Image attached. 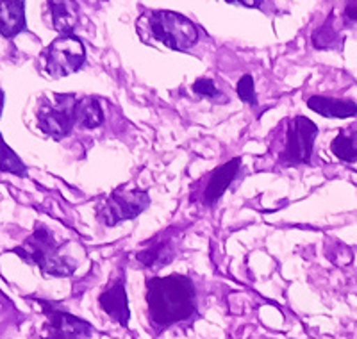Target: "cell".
I'll return each mask as SVG.
<instances>
[{"mask_svg":"<svg viewBox=\"0 0 357 339\" xmlns=\"http://www.w3.org/2000/svg\"><path fill=\"white\" fill-rule=\"evenodd\" d=\"M193 280L186 275H167L146 279V306L158 327L190 319L197 311Z\"/></svg>","mask_w":357,"mask_h":339,"instance_id":"obj_1","label":"cell"},{"mask_svg":"<svg viewBox=\"0 0 357 339\" xmlns=\"http://www.w3.org/2000/svg\"><path fill=\"white\" fill-rule=\"evenodd\" d=\"M84 45L72 34H61L50 43L49 49L45 50L47 72L54 79H61V77L75 73L84 65Z\"/></svg>","mask_w":357,"mask_h":339,"instance_id":"obj_7","label":"cell"},{"mask_svg":"<svg viewBox=\"0 0 357 339\" xmlns=\"http://www.w3.org/2000/svg\"><path fill=\"white\" fill-rule=\"evenodd\" d=\"M149 29L154 40L172 50H188L199 40V31L193 22L174 11L151 13Z\"/></svg>","mask_w":357,"mask_h":339,"instance_id":"obj_4","label":"cell"},{"mask_svg":"<svg viewBox=\"0 0 357 339\" xmlns=\"http://www.w3.org/2000/svg\"><path fill=\"white\" fill-rule=\"evenodd\" d=\"M331 150L337 159L347 163H357V126L341 129L333 140Z\"/></svg>","mask_w":357,"mask_h":339,"instance_id":"obj_16","label":"cell"},{"mask_svg":"<svg viewBox=\"0 0 357 339\" xmlns=\"http://www.w3.org/2000/svg\"><path fill=\"white\" fill-rule=\"evenodd\" d=\"M149 206H151V195L145 190L116 188L97 204L95 213L104 225L114 227L127 220H134Z\"/></svg>","mask_w":357,"mask_h":339,"instance_id":"obj_3","label":"cell"},{"mask_svg":"<svg viewBox=\"0 0 357 339\" xmlns=\"http://www.w3.org/2000/svg\"><path fill=\"white\" fill-rule=\"evenodd\" d=\"M307 107L325 118H352L357 116V104L350 98H331L312 95L307 98Z\"/></svg>","mask_w":357,"mask_h":339,"instance_id":"obj_12","label":"cell"},{"mask_svg":"<svg viewBox=\"0 0 357 339\" xmlns=\"http://www.w3.org/2000/svg\"><path fill=\"white\" fill-rule=\"evenodd\" d=\"M241 159L234 158L231 161H227L225 165L218 166V168L213 170L209 182H207L206 190H204V204L206 206H215L218 202L222 195L227 191V188L231 186L232 181L236 179L238 172H240Z\"/></svg>","mask_w":357,"mask_h":339,"instance_id":"obj_11","label":"cell"},{"mask_svg":"<svg viewBox=\"0 0 357 339\" xmlns=\"http://www.w3.org/2000/svg\"><path fill=\"white\" fill-rule=\"evenodd\" d=\"M0 172L4 174H13L17 177H27V166L22 163V159L18 158L17 152L8 146V143L4 142V137L0 134Z\"/></svg>","mask_w":357,"mask_h":339,"instance_id":"obj_17","label":"cell"},{"mask_svg":"<svg viewBox=\"0 0 357 339\" xmlns=\"http://www.w3.org/2000/svg\"><path fill=\"white\" fill-rule=\"evenodd\" d=\"M2 110H4V91L0 89V116H2Z\"/></svg>","mask_w":357,"mask_h":339,"instance_id":"obj_23","label":"cell"},{"mask_svg":"<svg viewBox=\"0 0 357 339\" xmlns=\"http://www.w3.org/2000/svg\"><path fill=\"white\" fill-rule=\"evenodd\" d=\"M236 91H238V97L245 102V104L256 105L257 97H256V89H254V79L252 75H243L238 81V86H236Z\"/></svg>","mask_w":357,"mask_h":339,"instance_id":"obj_19","label":"cell"},{"mask_svg":"<svg viewBox=\"0 0 357 339\" xmlns=\"http://www.w3.org/2000/svg\"><path fill=\"white\" fill-rule=\"evenodd\" d=\"M98 303H100V309L109 316L111 319L118 323V325H123L127 327L129 323L130 312H129V302H127V291L126 284L122 279L114 280L107 289H104L98 296Z\"/></svg>","mask_w":357,"mask_h":339,"instance_id":"obj_10","label":"cell"},{"mask_svg":"<svg viewBox=\"0 0 357 339\" xmlns=\"http://www.w3.org/2000/svg\"><path fill=\"white\" fill-rule=\"evenodd\" d=\"M177 234L174 229H168L167 232L155 236L149 245L136 254V259L142 266L149 270H159V268L167 266L174 261L177 254Z\"/></svg>","mask_w":357,"mask_h":339,"instance_id":"obj_9","label":"cell"},{"mask_svg":"<svg viewBox=\"0 0 357 339\" xmlns=\"http://www.w3.org/2000/svg\"><path fill=\"white\" fill-rule=\"evenodd\" d=\"M225 2H229V4H243L247 6V8H257V6L261 4V0H225Z\"/></svg>","mask_w":357,"mask_h":339,"instance_id":"obj_21","label":"cell"},{"mask_svg":"<svg viewBox=\"0 0 357 339\" xmlns=\"http://www.w3.org/2000/svg\"><path fill=\"white\" fill-rule=\"evenodd\" d=\"M49 319V329L43 339H88L93 334V327L84 319L63 311L56 303L38 300Z\"/></svg>","mask_w":357,"mask_h":339,"instance_id":"obj_8","label":"cell"},{"mask_svg":"<svg viewBox=\"0 0 357 339\" xmlns=\"http://www.w3.org/2000/svg\"><path fill=\"white\" fill-rule=\"evenodd\" d=\"M347 15H349L350 18H354V20H357V8H356V6H349V9H347Z\"/></svg>","mask_w":357,"mask_h":339,"instance_id":"obj_22","label":"cell"},{"mask_svg":"<svg viewBox=\"0 0 357 339\" xmlns=\"http://www.w3.org/2000/svg\"><path fill=\"white\" fill-rule=\"evenodd\" d=\"M191 88H193V91H195L197 95H200V97L211 98V100H220V98H223L222 91L216 88L215 81H213V79H207V77L197 79V81L193 82V86H191Z\"/></svg>","mask_w":357,"mask_h":339,"instance_id":"obj_18","label":"cell"},{"mask_svg":"<svg viewBox=\"0 0 357 339\" xmlns=\"http://www.w3.org/2000/svg\"><path fill=\"white\" fill-rule=\"evenodd\" d=\"M318 136L317 123L309 118L296 114L288 120L284 150L280 152L279 161L282 166H301L311 161L312 146Z\"/></svg>","mask_w":357,"mask_h":339,"instance_id":"obj_6","label":"cell"},{"mask_svg":"<svg viewBox=\"0 0 357 339\" xmlns=\"http://www.w3.org/2000/svg\"><path fill=\"white\" fill-rule=\"evenodd\" d=\"M77 95L56 93L50 102H41L38 110L36 121L38 129L43 130L47 136L59 142L68 136L75 127V107H77Z\"/></svg>","mask_w":357,"mask_h":339,"instance_id":"obj_5","label":"cell"},{"mask_svg":"<svg viewBox=\"0 0 357 339\" xmlns=\"http://www.w3.org/2000/svg\"><path fill=\"white\" fill-rule=\"evenodd\" d=\"M334 248H336V254L331 255V261H333V263L340 264V266H347V264L352 263L354 254L349 246L341 245V243H336V246H334Z\"/></svg>","mask_w":357,"mask_h":339,"instance_id":"obj_20","label":"cell"},{"mask_svg":"<svg viewBox=\"0 0 357 339\" xmlns=\"http://www.w3.org/2000/svg\"><path fill=\"white\" fill-rule=\"evenodd\" d=\"M25 31L24 0H0V34L15 38Z\"/></svg>","mask_w":357,"mask_h":339,"instance_id":"obj_13","label":"cell"},{"mask_svg":"<svg viewBox=\"0 0 357 339\" xmlns=\"http://www.w3.org/2000/svg\"><path fill=\"white\" fill-rule=\"evenodd\" d=\"M49 8L57 33H72L79 22V6L75 4V0H49Z\"/></svg>","mask_w":357,"mask_h":339,"instance_id":"obj_14","label":"cell"},{"mask_svg":"<svg viewBox=\"0 0 357 339\" xmlns=\"http://www.w3.org/2000/svg\"><path fill=\"white\" fill-rule=\"evenodd\" d=\"M63 245L57 243L54 234L41 223L34 225L33 234L29 236L20 246L13 248L22 261L29 264H36L43 275L52 277H70L75 271L77 264L70 261V257L61 254Z\"/></svg>","mask_w":357,"mask_h":339,"instance_id":"obj_2","label":"cell"},{"mask_svg":"<svg viewBox=\"0 0 357 339\" xmlns=\"http://www.w3.org/2000/svg\"><path fill=\"white\" fill-rule=\"evenodd\" d=\"M104 123V111L100 102L93 97L79 98L75 107V126L81 129H97Z\"/></svg>","mask_w":357,"mask_h":339,"instance_id":"obj_15","label":"cell"}]
</instances>
